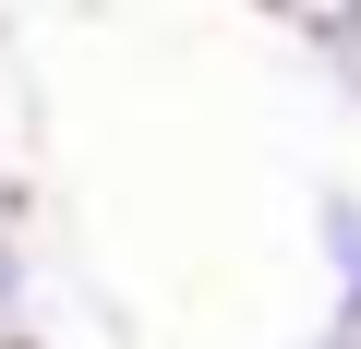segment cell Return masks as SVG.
Masks as SVG:
<instances>
[{
	"instance_id": "obj_2",
	"label": "cell",
	"mask_w": 361,
	"mask_h": 349,
	"mask_svg": "<svg viewBox=\"0 0 361 349\" xmlns=\"http://www.w3.org/2000/svg\"><path fill=\"white\" fill-rule=\"evenodd\" d=\"M49 325V265L25 241V205H0V349H37Z\"/></svg>"
},
{
	"instance_id": "obj_4",
	"label": "cell",
	"mask_w": 361,
	"mask_h": 349,
	"mask_svg": "<svg viewBox=\"0 0 361 349\" xmlns=\"http://www.w3.org/2000/svg\"><path fill=\"white\" fill-rule=\"evenodd\" d=\"M301 349H361V337H337V325H313V337H301Z\"/></svg>"
},
{
	"instance_id": "obj_3",
	"label": "cell",
	"mask_w": 361,
	"mask_h": 349,
	"mask_svg": "<svg viewBox=\"0 0 361 349\" xmlns=\"http://www.w3.org/2000/svg\"><path fill=\"white\" fill-rule=\"evenodd\" d=\"M277 13H289V37H313V25H337V13H349V0H277Z\"/></svg>"
},
{
	"instance_id": "obj_1",
	"label": "cell",
	"mask_w": 361,
	"mask_h": 349,
	"mask_svg": "<svg viewBox=\"0 0 361 349\" xmlns=\"http://www.w3.org/2000/svg\"><path fill=\"white\" fill-rule=\"evenodd\" d=\"M313 265H325V325L361 337V181L313 193Z\"/></svg>"
}]
</instances>
